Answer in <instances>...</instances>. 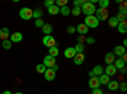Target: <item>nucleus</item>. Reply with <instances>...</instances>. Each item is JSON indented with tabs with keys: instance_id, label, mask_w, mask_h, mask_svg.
<instances>
[{
	"instance_id": "obj_46",
	"label": "nucleus",
	"mask_w": 127,
	"mask_h": 94,
	"mask_svg": "<svg viewBox=\"0 0 127 94\" xmlns=\"http://www.w3.org/2000/svg\"><path fill=\"white\" fill-rule=\"evenodd\" d=\"M52 70H54V71H57V70H59V65L56 64V65H55L54 67H52Z\"/></svg>"
},
{
	"instance_id": "obj_8",
	"label": "nucleus",
	"mask_w": 127,
	"mask_h": 94,
	"mask_svg": "<svg viewBox=\"0 0 127 94\" xmlns=\"http://www.w3.org/2000/svg\"><path fill=\"white\" fill-rule=\"evenodd\" d=\"M75 28H76V32L79 33V36H85V34L89 32V28L84 24V23H79Z\"/></svg>"
},
{
	"instance_id": "obj_23",
	"label": "nucleus",
	"mask_w": 127,
	"mask_h": 94,
	"mask_svg": "<svg viewBox=\"0 0 127 94\" xmlns=\"http://www.w3.org/2000/svg\"><path fill=\"white\" fill-rule=\"evenodd\" d=\"M59 13H60V8H57L56 5H52V6L48 8V14L56 15V14H59Z\"/></svg>"
},
{
	"instance_id": "obj_14",
	"label": "nucleus",
	"mask_w": 127,
	"mask_h": 94,
	"mask_svg": "<svg viewBox=\"0 0 127 94\" xmlns=\"http://www.w3.org/2000/svg\"><path fill=\"white\" fill-rule=\"evenodd\" d=\"M75 55H76V52H75V48L74 47H67L65 51H64V56H65L66 59H74Z\"/></svg>"
},
{
	"instance_id": "obj_25",
	"label": "nucleus",
	"mask_w": 127,
	"mask_h": 94,
	"mask_svg": "<svg viewBox=\"0 0 127 94\" xmlns=\"http://www.w3.org/2000/svg\"><path fill=\"white\" fill-rule=\"evenodd\" d=\"M60 13L64 15V17H67L70 13H71V9L66 5V6H62V8H60Z\"/></svg>"
},
{
	"instance_id": "obj_28",
	"label": "nucleus",
	"mask_w": 127,
	"mask_h": 94,
	"mask_svg": "<svg viewBox=\"0 0 127 94\" xmlns=\"http://www.w3.org/2000/svg\"><path fill=\"white\" fill-rule=\"evenodd\" d=\"M118 13H125V14H127V5H126V1H121V3H120Z\"/></svg>"
},
{
	"instance_id": "obj_17",
	"label": "nucleus",
	"mask_w": 127,
	"mask_h": 94,
	"mask_svg": "<svg viewBox=\"0 0 127 94\" xmlns=\"http://www.w3.org/2000/svg\"><path fill=\"white\" fill-rule=\"evenodd\" d=\"M113 65H114V67L117 69V70H121L122 67H125V66H126V62H125L121 57H118V59H116V60H114Z\"/></svg>"
},
{
	"instance_id": "obj_7",
	"label": "nucleus",
	"mask_w": 127,
	"mask_h": 94,
	"mask_svg": "<svg viewBox=\"0 0 127 94\" xmlns=\"http://www.w3.org/2000/svg\"><path fill=\"white\" fill-rule=\"evenodd\" d=\"M22 39H23V34L20 33V32H14V33H12L10 34V37H9V41L10 42H14V43H18V42H22Z\"/></svg>"
},
{
	"instance_id": "obj_32",
	"label": "nucleus",
	"mask_w": 127,
	"mask_h": 94,
	"mask_svg": "<svg viewBox=\"0 0 127 94\" xmlns=\"http://www.w3.org/2000/svg\"><path fill=\"white\" fill-rule=\"evenodd\" d=\"M74 48H75L76 54H83V51H84V48H85V47H84V43H76V46L74 47Z\"/></svg>"
},
{
	"instance_id": "obj_39",
	"label": "nucleus",
	"mask_w": 127,
	"mask_h": 94,
	"mask_svg": "<svg viewBox=\"0 0 127 94\" xmlns=\"http://www.w3.org/2000/svg\"><path fill=\"white\" fill-rule=\"evenodd\" d=\"M85 42H87L88 45H94V43H95V38H94V37H87V38H85Z\"/></svg>"
},
{
	"instance_id": "obj_15",
	"label": "nucleus",
	"mask_w": 127,
	"mask_h": 94,
	"mask_svg": "<svg viewBox=\"0 0 127 94\" xmlns=\"http://www.w3.org/2000/svg\"><path fill=\"white\" fill-rule=\"evenodd\" d=\"M125 54H126V48H125L123 46H116V47L113 48V55H114V56L121 57V56L125 55Z\"/></svg>"
},
{
	"instance_id": "obj_6",
	"label": "nucleus",
	"mask_w": 127,
	"mask_h": 94,
	"mask_svg": "<svg viewBox=\"0 0 127 94\" xmlns=\"http://www.w3.org/2000/svg\"><path fill=\"white\" fill-rule=\"evenodd\" d=\"M45 66H46V69H52L55 65H56V59L55 57H52V56H45V59H43V62H42Z\"/></svg>"
},
{
	"instance_id": "obj_44",
	"label": "nucleus",
	"mask_w": 127,
	"mask_h": 94,
	"mask_svg": "<svg viewBox=\"0 0 127 94\" xmlns=\"http://www.w3.org/2000/svg\"><path fill=\"white\" fill-rule=\"evenodd\" d=\"M120 71H121V74H123V75H125L126 72H127V69H126V66H125V67H122V69H121Z\"/></svg>"
},
{
	"instance_id": "obj_38",
	"label": "nucleus",
	"mask_w": 127,
	"mask_h": 94,
	"mask_svg": "<svg viewBox=\"0 0 127 94\" xmlns=\"http://www.w3.org/2000/svg\"><path fill=\"white\" fill-rule=\"evenodd\" d=\"M118 89H121V92H127V83L122 81L121 84L118 85Z\"/></svg>"
},
{
	"instance_id": "obj_22",
	"label": "nucleus",
	"mask_w": 127,
	"mask_h": 94,
	"mask_svg": "<svg viewBox=\"0 0 127 94\" xmlns=\"http://www.w3.org/2000/svg\"><path fill=\"white\" fill-rule=\"evenodd\" d=\"M98 79H99L100 85H107L108 83H109V76H107L105 74H102L100 76H98Z\"/></svg>"
},
{
	"instance_id": "obj_29",
	"label": "nucleus",
	"mask_w": 127,
	"mask_h": 94,
	"mask_svg": "<svg viewBox=\"0 0 127 94\" xmlns=\"http://www.w3.org/2000/svg\"><path fill=\"white\" fill-rule=\"evenodd\" d=\"M99 1V8L102 9H107L109 6V0H98Z\"/></svg>"
},
{
	"instance_id": "obj_49",
	"label": "nucleus",
	"mask_w": 127,
	"mask_h": 94,
	"mask_svg": "<svg viewBox=\"0 0 127 94\" xmlns=\"http://www.w3.org/2000/svg\"><path fill=\"white\" fill-rule=\"evenodd\" d=\"M14 94H23V93H20V92H17V93H14Z\"/></svg>"
},
{
	"instance_id": "obj_42",
	"label": "nucleus",
	"mask_w": 127,
	"mask_h": 94,
	"mask_svg": "<svg viewBox=\"0 0 127 94\" xmlns=\"http://www.w3.org/2000/svg\"><path fill=\"white\" fill-rule=\"evenodd\" d=\"M92 94H103V90L100 88H97V89H93Z\"/></svg>"
},
{
	"instance_id": "obj_45",
	"label": "nucleus",
	"mask_w": 127,
	"mask_h": 94,
	"mask_svg": "<svg viewBox=\"0 0 127 94\" xmlns=\"http://www.w3.org/2000/svg\"><path fill=\"white\" fill-rule=\"evenodd\" d=\"M122 46H123V47L126 48V46H127V39H126V38H125V39L122 41Z\"/></svg>"
},
{
	"instance_id": "obj_11",
	"label": "nucleus",
	"mask_w": 127,
	"mask_h": 94,
	"mask_svg": "<svg viewBox=\"0 0 127 94\" xmlns=\"http://www.w3.org/2000/svg\"><path fill=\"white\" fill-rule=\"evenodd\" d=\"M104 74L107 76H114L116 74H117V69L114 67V65H108L104 69Z\"/></svg>"
},
{
	"instance_id": "obj_41",
	"label": "nucleus",
	"mask_w": 127,
	"mask_h": 94,
	"mask_svg": "<svg viewBox=\"0 0 127 94\" xmlns=\"http://www.w3.org/2000/svg\"><path fill=\"white\" fill-rule=\"evenodd\" d=\"M52 5H55V0H46V1H45V6L46 8H50Z\"/></svg>"
},
{
	"instance_id": "obj_4",
	"label": "nucleus",
	"mask_w": 127,
	"mask_h": 94,
	"mask_svg": "<svg viewBox=\"0 0 127 94\" xmlns=\"http://www.w3.org/2000/svg\"><path fill=\"white\" fill-rule=\"evenodd\" d=\"M95 18H97L99 22L100 20H105V19H108L109 17V13H108V9H102V8H98L97 10H95V13H94Z\"/></svg>"
},
{
	"instance_id": "obj_31",
	"label": "nucleus",
	"mask_w": 127,
	"mask_h": 94,
	"mask_svg": "<svg viewBox=\"0 0 127 94\" xmlns=\"http://www.w3.org/2000/svg\"><path fill=\"white\" fill-rule=\"evenodd\" d=\"M36 71L38 72V74H43V72L46 71V66H45L43 64H38V65L36 66Z\"/></svg>"
},
{
	"instance_id": "obj_10",
	"label": "nucleus",
	"mask_w": 127,
	"mask_h": 94,
	"mask_svg": "<svg viewBox=\"0 0 127 94\" xmlns=\"http://www.w3.org/2000/svg\"><path fill=\"white\" fill-rule=\"evenodd\" d=\"M9 37H10L9 28L3 27L1 29H0V39H1V41H6V39H9Z\"/></svg>"
},
{
	"instance_id": "obj_33",
	"label": "nucleus",
	"mask_w": 127,
	"mask_h": 94,
	"mask_svg": "<svg viewBox=\"0 0 127 94\" xmlns=\"http://www.w3.org/2000/svg\"><path fill=\"white\" fill-rule=\"evenodd\" d=\"M80 13H81V9H80V8H76V6H74V8L71 9V13H70V14H72L74 17H79Z\"/></svg>"
},
{
	"instance_id": "obj_16",
	"label": "nucleus",
	"mask_w": 127,
	"mask_h": 94,
	"mask_svg": "<svg viewBox=\"0 0 127 94\" xmlns=\"http://www.w3.org/2000/svg\"><path fill=\"white\" fill-rule=\"evenodd\" d=\"M114 60H116V56L113 55V52H108V54L104 56V62L107 65H113Z\"/></svg>"
},
{
	"instance_id": "obj_37",
	"label": "nucleus",
	"mask_w": 127,
	"mask_h": 94,
	"mask_svg": "<svg viewBox=\"0 0 127 94\" xmlns=\"http://www.w3.org/2000/svg\"><path fill=\"white\" fill-rule=\"evenodd\" d=\"M85 3V0H74V6L76 8H81V5Z\"/></svg>"
},
{
	"instance_id": "obj_26",
	"label": "nucleus",
	"mask_w": 127,
	"mask_h": 94,
	"mask_svg": "<svg viewBox=\"0 0 127 94\" xmlns=\"http://www.w3.org/2000/svg\"><path fill=\"white\" fill-rule=\"evenodd\" d=\"M57 55H59V48H57V47H51V48H48V56H52V57L56 59Z\"/></svg>"
},
{
	"instance_id": "obj_19",
	"label": "nucleus",
	"mask_w": 127,
	"mask_h": 94,
	"mask_svg": "<svg viewBox=\"0 0 127 94\" xmlns=\"http://www.w3.org/2000/svg\"><path fill=\"white\" fill-rule=\"evenodd\" d=\"M117 29H118V32L121 34H126V32H127V22H126V20H125V22H120L118 23Z\"/></svg>"
},
{
	"instance_id": "obj_35",
	"label": "nucleus",
	"mask_w": 127,
	"mask_h": 94,
	"mask_svg": "<svg viewBox=\"0 0 127 94\" xmlns=\"http://www.w3.org/2000/svg\"><path fill=\"white\" fill-rule=\"evenodd\" d=\"M3 48H5V50H10V48H12V42H10L9 39L3 41Z\"/></svg>"
},
{
	"instance_id": "obj_34",
	"label": "nucleus",
	"mask_w": 127,
	"mask_h": 94,
	"mask_svg": "<svg viewBox=\"0 0 127 94\" xmlns=\"http://www.w3.org/2000/svg\"><path fill=\"white\" fill-rule=\"evenodd\" d=\"M126 17H127V14H125V13H118L117 15H116V19H117L118 22H125Z\"/></svg>"
},
{
	"instance_id": "obj_1",
	"label": "nucleus",
	"mask_w": 127,
	"mask_h": 94,
	"mask_svg": "<svg viewBox=\"0 0 127 94\" xmlns=\"http://www.w3.org/2000/svg\"><path fill=\"white\" fill-rule=\"evenodd\" d=\"M80 9H81V13H84L87 17H89V15H94L95 10H97V6H95V4H93L90 1H85L81 5Z\"/></svg>"
},
{
	"instance_id": "obj_5",
	"label": "nucleus",
	"mask_w": 127,
	"mask_h": 94,
	"mask_svg": "<svg viewBox=\"0 0 127 94\" xmlns=\"http://www.w3.org/2000/svg\"><path fill=\"white\" fill-rule=\"evenodd\" d=\"M19 17L24 19V20H29L32 19V17H33V10H32L31 8H22L19 10Z\"/></svg>"
},
{
	"instance_id": "obj_21",
	"label": "nucleus",
	"mask_w": 127,
	"mask_h": 94,
	"mask_svg": "<svg viewBox=\"0 0 127 94\" xmlns=\"http://www.w3.org/2000/svg\"><path fill=\"white\" fill-rule=\"evenodd\" d=\"M42 31H43L45 36H48V34L52 33V31H54V27H52L51 24H48V23H45V26L42 27Z\"/></svg>"
},
{
	"instance_id": "obj_40",
	"label": "nucleus",
	"mask_w": 127,
	"mask_h": 94,
	"mask_svg": "<svg viewBox=\"0 0 127 94\" xmlns=\"http://www.w3.org/2000/svg\"><path fill=\"white\" fill-rule=\"evenodd\" d=\"M75 32H76V28L74 27V26H69V27H67V33H69V34H74Z\"/></svg>"
},
{
	"instance_id": "obj_9",
	"label": "nucleus",
	"mask_w": 127,
	"mask_h": 94,
	"mask_svg": "<svg viewBox=\"0 0 127 94\" xmlns=\"http://www.w3.org/2000/svg\"><path fill=\"white\" fill-rule=\"evenodd\" d=\"M43 76L47 81H52L56 78V71H54L52 69H46V71L43 72Z\"/></svg>"
},
{
	"instance_id": "obj_24",
	"label": "nucleus",
	"mask_w": 127,
	"mask_h": 94,
	"mask_svg": "<svg viewBox=\"0 0 127 94\" xmlns=\"http://www.w3.org/2000/svg\"><path fill=\"white\" fill-rule=\"evenodd\" d=\"M118 23H120V22L116 19V17H111L109 20H108V24H109V27H112V28H117Z\"/></svg>"
},
{
	"instance_id": "obj_47",
	"label": "nucleus",
	"mask_w": 127,
	"mask_h": 94,
	"mask_svg": "<svg viewBox=\"0 0 127 94\" xmlns=\"http://www.w3.org/2000/svg\"><path fill=\"white\" fill-rule=\"evenodd\" d=\"M3 94H13L10 90H5V92H3Z\"/></svg>"
},
{
	"instance_id": "obj_48",
	"label": "nucleus",
	"mask_w": 127,
	"mask_h": 94,
	"mask_svg": "<svg viewBox=\"0 0 127 94\" xmlns=\"http://www.w3.org/2000/svg\"><path fill=\"white\" fill-rule=\"evenodd\" d=\"M89 76H90V78H93V76H95V75L93 74V71H89Z\"/></svg>"
},
{
	"instance_id": "obj_3",
	"label": "nucleus",
	"mask_w": 127,
	"mask_h": 94,
	"mask_svg": "<svg viewBox=\"0 0 127 94\" xmlns=\"http://www.w3.org/2000/svg\"><path fill=\"white\" fill-rule=\"evenodd\" d=\"M85 22H84V24H85L88 28H97L99 26V20L95 18L94 15H89V17H85Z\"/></svg>"
},
{
	"instance_id": "obj_50",
	"label": "nucleus",
	"mask_w": 127,
	"mask_h": 94,
	"mask_svg": "<svg viewBox=\"0 0 127 94\" xmlns=\"http://www.w3.org/2000/svg\"><path fill=\"white\" fill-rule=\"evenodd\" d=\"M103 94H104V93H103Z\"/></svg>"
},
{
	"instance_id": "obj_43",
	"label": "nucleus",
	"mask_w": 127,
	"mask_h": 94,
	"mask_svg": "<svg viewBox=\"0 0 127 94\" xmlns=\"http://www.w3.org/2000/svg\"><path fill=\"white\" fill-rule=\"evenodd\" d=\"M84 41H85V37H84V36H79L78 37V43H83Z\"/></svg>"
},
{
	"instance_id": "obj_27",
	"label": "nucleus",
	"mask_w": 127,
	"mask_h": 94,
	"mask_svg": "<svg viewBox=\"0 0 127 94\" xmlns=\"http://www.w3.org/2000/svg\"><path fill=\"white\" fill-rule=\"evenodd\" d=\"M42 15H43V12H42V10L41 9H34L33 10V17H32V18H34V19H41V17Z\"/></svg>"
},
{
	"instance_id": "obj_30",
	"label": "nucleus",
	"mask_w": 127,
	"mask_h": 94,
	"mask_svg": "<svg viewBox=\"0 0 127 94\" xmlns=\"http://www.w3.org/2000/svg\"><path fill=\"white\" fill-rule=\"evenodd\" d=\"M55 5L57 8H62L67 5V0H55Z\"/></svg>"
},
{
	"instance_id": "obj_2",
	"label": "nucleus",
	"mask_w": 127,
	"mask_h": 94,
	"mask_svg": "<svg viewBox=\"0 0 127 94\" xmlns=\"http://www.w3.org/2000/svg\"><path fill=\"white\" fill-rule=\"evenodd\" d=\"M42 43H43V46L51 48V47H56L57 41H56V38H55L54 36L48 34V36H45L43 38H42Z\"/></svg>"
},
{
	"instance_id": "obj_36",
	"label": "nucleus",
	"mask_w": 127,
	"mask_h": 94,
	"mask_svg": "<svg viewBox=\"0 0 127 94\" xmlns=\"http://www.w3.org/2000/svg\"><path fill=\"white\" fill-rule=\"evenodd\" d=\"M34 26H36L37 28H42V27L45 26V22H43L42 19H36V20H34Z\"/></svg>"
},
{
	"instance_id": "obj_18",
	"label": "nucleus",
	"mask_w": 127,
	"mask_h": 94,
	"mask_svg": "<svg viewBox=\"0 0 127 94\" xmlns=\"http://www.w3.org/2000/svg\"><path fill=\"white\" fill-rule=\"evenodd\" d=\"M118 85H120V83L117 80H109V83L107 84L108 89L111 92H114V90H118Z\"/></svg>"
},
{
	"instance_id": "obj_13",
	"label": "nucleus",
	"mask_w": 127,
	"mask_h": 94,
	"mask_svg": "<svg viewBox=\"0 0 127 94\" xmlns=\"http://www.w3.org/2000/svg\"><path fill=\"white\" fill-rule=\"evenodd\" d=\"M85 61V55L84 54H76L74 56V64L75 65H83Z\"/></svg>"
},
{
	"instance_id": "obj_12",
	"label": "nucleus",
	"mask_w": 127,
	"mask_h": 94,
	"mask_svg": "<svg viewBox=\"0 0 127 94\" xmlns=\"http://www.w3.org/2000/svg\"><path fill=\"white\" fill-rule=\"evenodd\" d=\"M99 85H100V83H99L98 76H93L89 79V88L90 89H97V88H99Z\"/></svg>"
},
{
	"instance_id": "obj_20",
	"label": "nucleus",
	"mask_w": 127,
	"mask_h": 94,
	"mask_svg": "<svg viewBox=\"0 0 127 94\" xmlns=\"http://www.w3.org/2000/svg\"><path fill=\"white\" fill-rule=\"evenodd\" d=\"M92 71H93V74H94L95 76H100L102 74H104V69H103L100 65H95Z\"/></svg>"
}]
</instances>
